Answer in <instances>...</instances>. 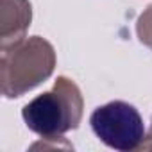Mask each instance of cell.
Masks as SVG:
<instances>
[{
  "label": "cell",
  "mask_w": 152,
  "mask_h": 152,
  "mask_svg": "<svg viewBox=\"0 0 152 152\" xmlns=\"http://www.w3.org/2000/svg\"><path fill=\"white\" fill-rule=\"evenodd\" d=\"M25 125L45 140L61 138L79 125L83 116L81 90L72 79L57 77L54 88L27 102L22 109Z\"/></svg>",
  "instance_id": "obj_1"
},
{
  "label": "cell",
  "mask_w": 152,
  "mask_h": 152,
  "mask_svg": "<svg viewBox=\"0 0 152 152\" xmlns=\"http://www.w3.org/2000/svg\"><path fill=\"white\" fill-rule=\"evenodd\" d=\"M54 48L47 39L39 36L22 39L4 48L2 61H0L4 97H22L48 77L54 70Z\"/></svg>",
  "instance_id": "obj_2"
},
{
  "label": "cell",
  "mask_w": 152,
  "mask_h": 152,
  "mask_svg": "<svg viewBox=\"0 0 152 152\" xmlns=\"http://www.w3.org/2000/svg\"><path fill=\"white\" fill-rule=\"evenodd\" d=\"M90 125L102 143L120 152L138 148L145 138L141 115L124 100H113L97 107L90 116Z\"/></svg>",
  "instance_id": "obj_3"
},
{
  "label": "cell",
  "mask_w": 152,
  "mask_h": 152,
  "mask_svg": "<svg viewBox=\"0 0 152 152\" xmlns=\"http://www.w3.org/2000/svg\"><path fill=\"white\" fill-rule=\"evenodd\" d=\"M31 4L27 0H0V38L2 50L25 39L31 25Z\"/></svg>",
  "instance_id": "obj_4"
},
{
  "label": "cell",
  "mask_w": 152,
  "mask_h": 152,
  "mask_svg": "<svg viewBox=\"0 0 152 152\" xmlns=\"http://www.w3.org/2000/svg\"><path fill=\"white\" fill-rule=\"evenodd\" d=\"M138 36L141 43L152 48V6L140 16L138 20Z\"/></svg>",
  "instance_id": "obj_5"
}]
</instances>
